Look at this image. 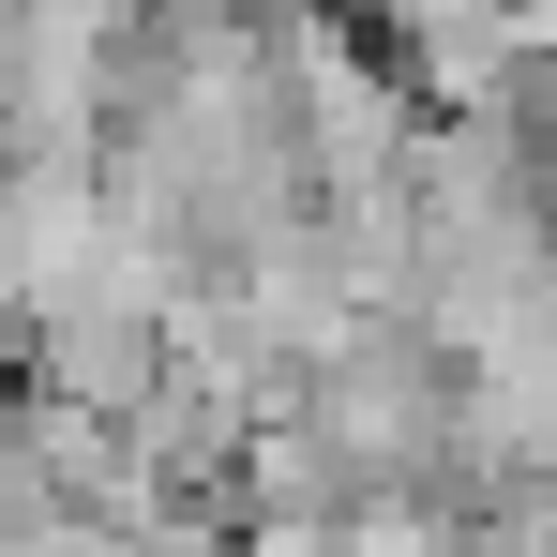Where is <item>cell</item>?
Returning <instances> with one entry per match:
<instances>
[{
    "label": "cell",
    "instance_id": "6da1fadb",
    "mask_svg": "<svg viewBox=\"0 0 557 557\" xmlns=\"http://www.w3.org/2000/svg\"><path fill=\"white\" fill-rule=\"evenodd\" d=\"M392 211H407V332H437L453 362L543 286V257H557V211H543V182L497 151V121H422Z\"/></svg>",
    "mask_w": 557,
    "mask_h": 557
},
{
    "label": "cell",
    "instance_id": "7a4b0ae2",
    "mask_svg": "<svg viewBox=\"0 0 557 557\" xmlns=\"http://www.w3.org/2000/svg\"><path fill=\"white\" fill-rule=\"evenodd\" d=\"M286 422L317 437V467H332L347 512H362V497H467L453 347L407 332V317H376V332H347L332 362H301V376H286Z\"/></svg>",
    "mask_w": 557,
    "mask_h": 557
},
{
    "label": "cell",
    "instance_id": "3957f363",
    "mask_svg": "<svg viewBox=\"0 0 557 557\" xmlns=\"http://www.w3.org/2000/svg\"><path fill=\"white\" fill-rule=\"evenodd\" d=\"M272 76H286V136H301V182L317 196H392L407 182L422 91L376 61L332 0H317V15H272Z\"/></svg>",
    "mask_w": 557,
    "mask_h": 557
},
{
    "label": "cell",
    "instance_id": "277c9868",
    "mask_svg": "<svg viewBox=\"0 0 557 557\" xmlns=\"http://www.w3.org/2000/svg\"><path fill=\"white\" fill-rule=\"evenodd\" d=\"M15 376H30L46 407H76V422H136V407L166 392V286H151V272L76 286L61 317L15 332Z\"/></svg>",
    "mask_w": 557,
    "mask_h": 557
},
{
    "label": "cell",
    "instance_id": "5b68a950",
    "mask_svg": "<svg viewBox=\"0 0 557 557\" xmlns=\"http://www.w3.org/2000/svg\"><path fill=\"white\" fill-rule=\"evenodd\" d=\"M106 272H136L121 226H106V182L46 166V151H0V347L30 317H61L76 286H106Z\"/></svg>",
    "mask_w": 557,
    "mask_h": 557
},
{
    "label": "cell",
    "instance_id": "8992f818",
    "mask_svg": "<svg viewBox=\"0 0 557 557\" xmlns=\"http://www.w3.org/2000/svg\"><path fill=\"white\" fill-rule=\"evenodd\" d=\"M362 46L422 91V121H453L512 76V0H362Z\"/></svg>",
    "mask_w": 557,
    "mask_h": 557
},
{
    "label": "cell",
    "instance_id": "52a82bcc",
    "mask_svg": "<svg viewBox=\"0 0 557 557\" xmlns=\"http://www.w3.org/2000/svg\"><path fill=\"white\" fill-rule=\"evenodd\" d=\"M453 121H497V151H512V166L543 182V211H557V46H543V61H512V76H497L482 106H453Z\"/></svg>",
    "mask_w": 557,
    "mask_h": 557
},
{
    "label": "cell",
    "instance_id": "ba28073f",
    "mask_svg": "<svg viewBox=\"0 0 557 557\" xmlns=\"http://www.w3.org/2000/svg\"><path fill=\"white\" fill-rule=\"evenodd\" d=\"M242 15H317V0H242Z\"/></svg>",
    "mask_w": 557,
    "mask_h": 557
}]
</instances>
